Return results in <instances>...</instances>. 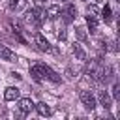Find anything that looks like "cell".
I'll return each mask as SVG.
<instances>
[{"label":"cell","instance_id":"6da1fadb","mask_svg":"<svg viewBox=\"0 0 120 120\" xmlns=\"http://www.w3.org/2000/svg\"><path fill=\"white\" fill-rule=\"evenodd\" d=\"M60 15H62V21H64L66 24H69V22H73L75 17H77V8H75L73 4H68L64 9H60Z\"/></svg>","mask_w":120,"mask_h":120},{"label":"cell","instance_id":"7a4b0ae2","mask_svg":"<svg viewBox=\"0 0 120 120\" xmlns=\"http://www.w3.org/2000/svg\"><path fill=\"white\" fill-rule=\"evenodd\" d=\"M79 98H81V103H82L88 111H94V109H96V98L92 96L90 90H82V92L79 94Z\"/></svg>","mask_w":120,"mask_h":120},{"label":"cell","instance_id":"3957f363","mask_svg":"<svg viewBox=\"0 0 120 120\" xmlns=\"http://www.w3.org/2000/svg\"><path fill=\"white\" fill-rule=\"evenodd\" d=\"M41 21H43V11L39 8H34V9H30L26 13V22H30V24H41Z\"/></svg>","mask_w":120,"mask_h":120},{"label":"cell","instance_id":"277c9868","mask_svg":"<svg viewBox=\"0 0 120 120\" xmlns=\"http://www.w3.org/2000/svg\"><path fill=\"white\" fill-rule=\"evenodd\" d=\"M32 109H34V101H32L30 98L19 99V111H21V114H28Z\"/></svg>","mask_w":120,"mask_h":120},{"label":"cell","instance_id":"5b68a950","mask_svg":"<svg viewBox=\"0 0 120 120\" xmlns=\"http://www.w3.org/2000/svg\"><path fill=\"white\" fill-rule=\"evenodd\" d=\"M34 39H36V45H38V49H39V51H43V52H49V51H51V45H49V41L43 38V34H39V32H38Z\"/></svg>","mask_w":120,"mask_h":120},{"label":"cell","instance_id":"8992f818","mask_svg":"<svg viewBox=\"0 0 120 120\" xmlns=\"http://www.w3.org/2000/svg\"><path fill=\"white\" fill-rule=\"evenodd\" d=\"M41 66V71H43V77H47V79H51L52 82H60V77H58V73L56 71H52L49 66H45V64H39Z\"/></svg>","mask_w":120,"mask_h":120},{"label":"cell","instance_id":"52a82bcc","mask_svg":"<svg viewBox=\"0 0 120 120\" xmlns=\"http://www.w3.org/2000/svg\"><path fill=\"white\" fill-rule=\"evenodd\" d=\"M4 99H6V101H15V99H19V88H17V86H8V88L4 90Z\"/></svg>","mask_w":120,"mask_h":120},{"label":"cell","instance_id":"ba28073f","mask_svg":"<svg viewBox=\"0 0 120 120\" xmlns=\"http://www.w3.org/2000/svg\"><path fill=\"white\" fill-rule=\"evenodd\" d=\"M34 107H36V111H38L39 116H51V114H52L51 107H49L45 101H41V103H38V105H34Z\"/></svg>","mask_w":120,"mask_h":120},{"label":"cell","instance_id":"9c48e42d","mask_svg":"<svg viewBox=\"0 0 120 120\" xmlns=\"http://www.w3.org/2000/svg\"><path fill=\"white\" fill-rule=\"evenodd\" d=\"M0 58L2 60H8V62H13L15 60V52L9 51L6 45H0Z\"/></svg>","mask_w":120,"mask_h":120},{"label":"cell","instance_id":"30bf717a","mask_svg":"<svg viewBox=\"0 0 120 120\" xmlns=\"http://www.w3.org/2000/svg\"><path fill=\"white\" fill-rule=\"evenodd\" d=\"M30 75L34 77V81H41L43 79V71H41V66L39 64H34V66H30Z\"/></svg>","mask_w":120,"mask_h":120},{"label":"cell","instance_id":"8fae6325","mask_svg":"<svg viewBox=\"0 0 120 120\" xmlns=\"http://www.w3.org/2000/svg\"><path fill=\"white\" fill-rule=\"evenodd\" d=\"M45 15H47V19H56L58 15H60V6H56V4H52V6H49L47 8V11H45Z\"/></svg>","mask_w":120,"mask_h":120},{"label":"cell","instance_id":"7c38bea8","mask_svg":"<svg viewBox=\"0 0 120 120\" xmlns=\"http://www.w3.org/2000/svg\"><path fill=\"white\" fill-rule=\"evenodd\" d=\"M99 103H101L105 109H111V105H112V101H111V96H109L105 90H101V92H99Z\"/></svg>","mask_w":120,"mask_h":120},{"label":"cell","instance_id":"4fadbf2b","mask_svg":"<svg viewBox=\"0 0 120 120\" xmlns=\"http://www.w3.org/2000/svg\"><path fill=\"white\" fill-rule=\"evenodd\" d=\"M8 6H9V9L19 11V9H22L26 6V0H8Z\"/></svg>","mask_w":120,"mask_h":120},{"label":"cell","instance_id":"5bb4252c","mask_svg":"<svg viewBox=\"0 0 120 120\" xmlns=\"http://www.w3.org/2000/svg\"><path fill=\"white\" fill-rule=\"evenodd\" d=\"M86 24H88V30H90V34H94V32L98 30V19H96V17H92V15H86Z\"/></svg>","mask_w":120,"mask_h":120},{"label":"cell","instance_id":"9a60e30c","mask_svg":"<svg viewBox=\"0 0 120 120\" xmlns=\"http://www.w3.org/2000/svg\"><path fill=\"white\" fill-rule=\"evenodd\" d=\"M73 54H75V58H79V60H86V52H84V49H82L79 43L73 45Z\"/></svg>","mask_w":120,"mask_h":120},{"label":"cell","instance_id":"2e32d148","mask_svg":"<svg viewBox=\"0 0 120 120\" xmlns=\"http://www.w3.org/2000/svg\"><path fill=\"white\" fill-rule=\"evenodd\" d=\"M101 17H103V21H105V22H111V19H112V11H111V6H107V4H105V8L101 9Z\"/></svg>","mask_w":120,"mask_h":120},{"label":"cell","instance_id":"e0dca14e","mask_svg":"<svg viewBox=\"0 0 120 120\" xmlns=\"http://www.w3.org/2000/svg\"><path fill=\"white\" fill-rule=\"evenodd\" d=\"M86 13H88V15H92V17H96V15L99 13V9H98V6H96V4H88V6H86Z\"/></svg>","mask_w":120,"mask_h":120},{"label":"cell","instance_id":"ac0fdd59","mask_svg":"<svg viewBox=\"0 0 120 120\" xmlns=\"http://www.w3.org/2000/svg\"><path fill=\"white\" fill-rule=\"evenodd\" d=\"M112 98L114 99H120V82H114L112 84Z\"/></svg>","mask_w":120,"mask_h":120},{"label":"cell","instance_id":"d6986e66","mask_svg":"<svg viewBox=\"0 0 120 120\" xmlns=\"http://www.w3.org/2000/svg\"><path fill=\"white\" fill-rule=\"evenodd\" d=\"M75 34H77V38H79L81 41L86 39V30H84V28H75Z\"/></svg>","mask_w":120,"mask_h":120},{"label":"cell","instance_id":"ffe728a7","mask_svg":"<svg viewBox=\"0 0 120 120\" xmlns=\"http://www.w3.org/2000/svg\"><path fill=\"white\" fill-rule=\"evenodd\" d=\"M56 36H58V39H60V41H64V39H66V30H64V28H60V32H58Z\"/></svg>","mask_w":120,"mask_h":120},{"label":"cell","instance_id":"44dd1931","mask_svg":"<svg viewBox=\"0 0 120 120\" xmlns=\"http://www.w3.org/2000/svg\"><path fill=\"white\" fill-rule=\"evenodd\" d=\"M34 2H36V6H38V8H39V6H43V4H45V0H34Z\"/></svg>","mask_w":120,"mask_h":120},{"label":"cell","instance_id":"7402d4cb","mask_svg":"<svg viewBox=\"0 0 120 120\" xmlns=\"http://www.w3.org/2000/svg\"><path fill=\"white\" fill-rule=\"evenodd\" d=\"M98 2H101V0H94V4H98Z\"/></svg>","mask_w":120,"mask_h":120},{"label":"cell","instance_id":"603a6c76","mask_svg":"<svg viewBox=\"0 0 120 120\" xmlns=\"http://www.w3.org/2000/svg\"><path fill=\"white\" fill-rule=\"evenodd\" d=\"M62 2H68V0H62Z\"/></svg>","mask_w":120,"mask_h":120},{"label":"cell","instance_id":"cb8c5ba5","mask_svg":"<svg viewBox=\"0 0 120 120\" xmlns=\"http://www.w3.org/2000/svg\"><path fill=\"white\" fill-rule=\"evenodd\" d=\"M82 2H86V0H82Z\"/></svg>","mask_w":120,"mask_h":120},{"label":"cell","instance_id":"d4e9b609","mask_svg":"<svg viewBox=\"0 0 120 120\" xmlns=\"http://www.w3.org/2000/svg\"><path fill=\"white\" fill-rule=\"evenodd\" d=\"M116 2H120V0H116Z\"/></svg>","mask_w":120,"mask_h":120}]
</instances>
